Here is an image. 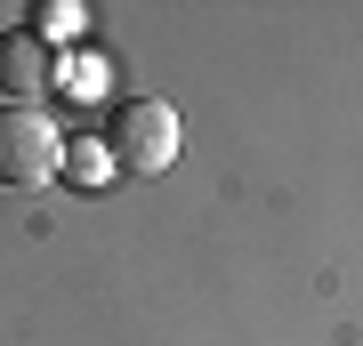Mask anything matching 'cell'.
Listing matches in <instances>:
<instances>
[{
  "label": "cell",
  "instance_id": "cell-1",
  "mask_svg": "<svg viewBox=\"0 0 363 346\" xmlns=\"http://www.w3.org/2000/svg\"><path fill=\"white\" fill-rule=\"evenodd\" d=\"M105 161H113V178H162L169 161H178L186 129H178V105L162 97H121L113 113H105Z\"/></svg>",
  "mask_w": 363,
  "mask_h": 346
},
{
  "label": "cell",
  "instance_id": "cell-2",
  "mask_svg": "<svg viewBox=\"0 0 363 346\" xmlns=\"http://www.w3.org/2000/svg\"><path fill=\"white\" fill-rule=\"evenodd\" d=\"M65 169V121L40 105H0V185H49Z\"/></svg>",
  "mask_w": 363,
  "mask_h": 346
},
{
  "label": "cell",
  "instance_id": "cell-3",
  "mask_svg": "<svg viewBox=\"0 0 363 346\" xmlns=\"http://www.w3.org/2000/svg\"><path fill=\"white\" fill-rule=\"evenodd\" d=\"M57 89V49L33 33H0V105H40Z\"/></svg>",
  "mask_w": 363,
  "mask_h": 346
},
{
  "label": "cell",
  "instance_id": "cell-4",
  "mask_svg": "<svg viewBox=\"0 0 363 346\" xmlns=\"http://www.w3.org/2000/svg\"><path fill=\"white\" fill-rule=\"evenodd\" d=\"M65 178H73L81 193H105V185H113V161H105L97 137H65Z\"/></svg>",
  "mask_w": 363,
  "mask_h": 346
},
{
  "label": "cell",
  "instance_id": "cell-5",
  "mask_svg": "<svg viewBox=\"0 0 363 346\" xmlns=\"http://www.w3.org/2000/svg\"><path fill=\"white\" fill-rule=\"evenodd\" d=\"M49 33H81V8H65V0H40V8H33V40H49Z\"/></svg>",
  "mask_w": 363,
  "mask_h": 346
}]
</instances>
